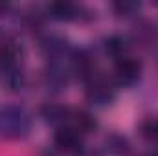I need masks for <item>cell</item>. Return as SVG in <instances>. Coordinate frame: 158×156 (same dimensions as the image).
Returning <instances> with one entry per match:
<instances>
[{"instance_id": "2", "label": "cell", "mask_w": 158, "mask_h": 156, "mask_svg": "<svg viewBox=\"0 0 158 156\" xmlns=\"http://www.w3.org/2000/svg\"><path fill=\"white\" fill-rule=\"evenodd\" d=\"M19 57H20V48L17 42L7 40L0 46V72H2V76L19 72Z\"/></svg>"}, {"instance_id": "8", "label": "cell", "mask_w": 158, "mask_h": 156, "mask_svg": "<svg viewBox=\"0 0 158 156\" xmlns=\"http://www.w3.org/2000/svg\"><path fill=\"white\" fill-rule=\"evenodd\" d=\"M142 134L149 140H158V119H147L142 125Z\"/></svg>"}, {"instance_id": "3", "label": "cell", "mask_w": 158, "mask_h": 156, "mask_svg": "<svg viewBox=\"0 0 158 156\" xmlns=\"http://www.w3.org/2000/svg\"><path fill=\"white\" fill-rule=\"evenodd\" d=\"M53 143L61 151L76 153L81 149V132L76 130L74 127H61L53 136Z\"/></svg>"}, {"instance_id": "7", "label": "cell", "mask_w": 158, "mask_h": 156, "mask_svg": "<svg viewBox=\"0 0 158 156\" xmlns=\"http://www.w3.org/2000/svg\"><path fill=\"white\" fill-rule=\"evenodd\" d=\"M105 48H107V51H109V53L116 55V57L119 59V57H121V53L125 51V42H123V39H119V37H110V39L107 40Z\"/></svg>"}, {"instance_id": "6", "label": "cell", "mask_w": 158, "mask_h": 156, "mask_svg": "<svg viewBox=\"0 0 158 156\" xmlns=\"http://www.w3.org/2000/svg\"><path fill=\"white\" fill-rule=\"evenodd\" d=\"M50 11L57 18H72L76 15V6L68 2H55L50 6Z\"/></svg>"}, {"instance_id": "1", "label": "cell", "mask_w": 158, "mask_h": 156, "mask_svg": "<svg viewBox=\"0 0 158 156\" xmlns=\"http://www.w3.org/2000/svg\"><path fill=\"white\" fill-rule=\"evenodd\" d=\"M30 129L28 116L19 109H7L0 114V132L4 136H22Z\"/></svg>"}, {"instance_id": "9", "label": "cell", "mask_w": 158, "mask_h": 156, "mask_svg": "<svg viewBox=\"0 0 158 156\" xmlns=\"http://www.w3.org/2000/svg\"><path fill=\"white\" fill-rule=\"evenodd\" d=\"M153 156H156V154H153Z\"/></svg>"}, {"instance_id": "4", "label": "cell", "mask_w": 158, "mask_h": 156, "mask_svg": "<svg viewBox=\"0 0 158 156\" xmlns=\"http://www.w3.org/2000/svg\"><path fill=\"white\" fill-rule=\"evenodd\" d=\"M140 63L132 57H119L116 61V76L121 83H132L140 76Z\"/></svg>"}, {"instance_id": "5", "label": "cell", "mask_w": 158, "mask_h": 156, "mask_svg": "<svg viewBox=\"0 0 158 156\" xmlns=\"http://www.w3.org/2000/svg\"><path fill=\"white\" fill-rule=\"evenodd\" d=\"M86 96H88V99H90L92 103H96V105H105V103H109L112 92H110V86H109L105 81L96 79V81H92V84H90Z\"/></svg>"}]
</instances>
